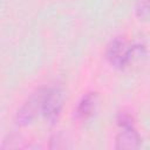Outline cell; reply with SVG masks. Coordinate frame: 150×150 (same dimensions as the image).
Masks as SVG:
<instances>
[{"label": "cell", "mask_w": 150, "mask_h": 150, "mask_svg": "<svg viewBox=\"0 0 150 150\" xmlns=\"http://www.w3.org/2000/svg\"><path fill=\"white\" fill-rule=\"evenodd\" d=\"M63 105V95L60 88L52 87L45 88L42 104H41V114L43 115L45 120L50 124L57 122L61 110Z\"/></svg>", "instance_id": "3957f363"}, {"label": "cell", "mask_w": 150, "mask_h": 150, "mask_svg": "<svg viewBox=\"0 0 150 150\" xmlns=\"http://www.w3.org/2000/svg\"><path fill=\"white\" fill-rule=\"evenodd\" d=\"M144 47L142 45L129 46L124 40L116 38L114 39L107 48V59L116 68H125L134 57L142 55Z\"/></svg>", "instance_id": "6da1fadb"}, {"label": "cell", "mask_w": 150, "mask_h": 150, "mask_svg": "<svg viewBox=\"0 0 150 150\" xmlns=\"http://www.w3.org/2000/svg\"><path fill=\"white\" fill-rule=\"evenodd\" d=\"M43 91H45V88L38 90L18 110V114H16V123L19 125L26 127V125L30 124L33 122V120L36 117L38 111H41Z\"/></svg>", "instance_id": "277c9868"}, {"label": "cell", "mask_w": 150, "mask_h": 150, "mask_svg": "<svg viewBox=\"0 0 150 150\" xmlns=\"http://www.w3.org/2000/svg\"><path fill=\"white\" fill-rule=\"evenodd\" d=\"M136 15L139 19H149L150 18V0H137Z\"/></svg>", "instance_id": "8992f818"}, {"label": "cell", "mask_w": 150, "mask_h": 150, "mask_svg": "<svg viewBox=\"0 0 150 150\" xmlns=\"http://www.w3.org/2000/svg\"><path fill=\"white\" fill-rule=\"evenodd\" d=\"M120 132L116 137V149L134 150L141 144V137L134 127L132 117L127 112H120L117 116Z\"/></svg>", "instance_id": "7a4b0ae2"}, {"label": "cell", "mask_w": 150, "mask_h": 150, "mask_svg": "<svg viewBox=\"0 0 150 150\" xmlns=\"http://www.w3.org/2000/svg\"><path fill=\"white\" fill-rule=\"evenodd\" d=\"M96 102H97V95L95 93H88L86 94L79 102L76 110H75V115L76 118L79 120H87L89 118L96 107Z\"/></svg>", "instance_id": "5b68a950"}]
</instances>
